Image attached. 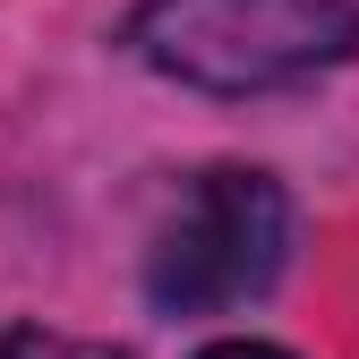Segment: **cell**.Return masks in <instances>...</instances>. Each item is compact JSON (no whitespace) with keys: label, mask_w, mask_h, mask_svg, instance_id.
<instances>
[{"label":"cell","mask_w":359,"mask_h":359,"mask_svg":"<svg viewBox=\"0 0 359 359\" xmlns=\"http://www.w3.org/2000/svg\"><path fill=\"white\" fill-rule=\"evenodd\" d=\"M291 257V197L265 171L222 163L205 171L189 197L171 205V222L154 231L146 257V291L163 317H214V308H240L283 274Z\"/></svg>","instance_id":"2"},{"label":"cell","mask_w":359,"mask_h":359,"mask_svg":"<svg viewBox=\"0 0 359 359\" xmlns=\"http://www.w3.org/2000/svg\"><path fill=\"white\" fill-rule=\"evenodd\" d=\"M0 359H128V351L77 342V334H43V325H9V334H0Z\"/></svg>","instance_id":"3"},{"label":"cell","mask_w":359,"mask_h":359,"mask_svg":"<svg viewBox=\"0 0 359 359\" xmlns=\"http://www.w3.org/2000/svg\"><path fill=\"white\" fill-rule=\"evenodd\" d=\"M197 359H291V351H274V342H205Z\"/></svg>","instance_id":"4"},{"label":"cell","mask_w":359,"mask_h":359,"mask_svg":"<svg viewBox=\"0 0 359 359\" xmlns=\"http://www.w3.org/2000/svg\"><path fill=\"white\" fill-rule=\"evenodd\" d=\"M128 52L205 95H274L359 52L351 0H137Z\"/></svg>","instance_id":"1"}]
</instances>
